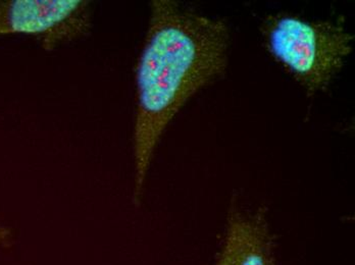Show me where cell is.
<instances>
[{"label": "cell", "mask_w": 355, "mask_h": 265, "mask_svg": "<svg viewBox=\"0 0 355 265\" xmlns=\"http://www.w3.org/2000/svg\"><path fill=\"white\" fill-rule=\"evenodd\" d=\"M230 30L226 21L174 0H155L137 68L133 152L134 201H139L164 131L199 90L224 76Z\"/></svg>", "instance_id": "obj_1"}, {"label": "cell", "mask_w": 355, "mask_h": 265, "mask_svg": "<svg viewBox=\"0 0 355 265\" xmlns=\"http://www.w3.org/2000/svg\"><path fill=\"white\" fill-rule=\"evenodd\" d=\"M214 265H277L266 209L251 211L232 206Z\"/></svg>", "instance_id": "obj_4"}, {"label": "cell", "mask_w": 355, "mask_h": 265, "mask_svg": "<svg viewBox=\"0 0 355 265\" xmlns=\"http://www.w3.org/2000/svg\"><path fill=\"white\" fill-rule=\"evenodd\" d=\"M263 46L309 97L326 93L352 51L354 35L341 21L270 15L261 26Z\"/></svg>", "instance_id": "obj_2"}, {"label": "cell", "mask_w": 355, "mask_h": 265, "mask_svg": "<svg viewBox=\"0 0 355 265\" xmlns=\"http://www.w3.org/2000/svg\"><path fill=\"white\" fill-rule=\"evenodd\" d=\"M91 27L92 10L85 0L0 2V36H31L38 39L46 51L85 37Z\"/></svg>", "instance_id": "obj_3"}, {"label": "cell", "mask_w": 355, "mask_h": 265, "mask_svg": "<svg viewBox=\"0 0 355 265\" xmlns=\"http://www.w3.org/2000/svg\"><path fill=\"white\" fill-rule=\"evenodd\" d=\"M10 237V230H8L6 228L0 226V247L3 246V245H6V243L8 242Z\"/></svg>", "instance_id": "obj_5"}]
</instances>
